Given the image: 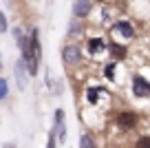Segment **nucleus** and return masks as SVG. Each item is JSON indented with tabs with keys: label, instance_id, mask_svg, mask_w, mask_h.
<instances>
[{
	"label": "nucleus",
	"instance_id": "obj_9",
	"mask_svg": "<svg viewBox=\"0 0 150 148\" xmlns=\"http://www.w3.org/2000/svg\"><path fill=\"white\" fill-rule=\"evenodd\" d=\"M93 14H97L95 24H99V27H104V29H108V27L112 24V20L117 18L110 2H99V5H95V11H93Z\"/></svg>",
	"mask_w": 150,
	"mask_h": 148
},
{
	"label": "nucleus",
	"instance_id": "obj_15",
	"mask_svg": "<svg viewBox=\"0 0 150 148\" xmlns=\"http://www.w3.org/2000/svg\"><path fill=\"white\" fill-rule=\"evenodd\" d=\"M11 88H9V80L5 78V75H0V102H5L7 97H9Z\"/></svg>",
	"mask_w": 150,
	"mask_h": 148
},
{
	"label": "nucleus",
	"instance_id": "obj_12",
	"mask_svg": "<svg viewBox=\"0 0 150 148\" xmlns=\"http://www.w3.org/2000/svg\"><path fill=\"white\" fill-rule=\"evenodd\" d=\"M106 93H108V88L102 86V84H88V86L84 88V97H86V102H88L91 106H97L102 95H106Z\"/></svg>",
	"mask_w": 150,
	"mask_h": 148
},
{
	"label": "nucleus",
	"instance_id": "obj_1",
	"mask_svg": "<svg viewBox=\"0 0 150 148\" xmlns=\"http://www.w3.org/2000/svg\"><path fill=\"white\" fill-rule=\"evenodd\" d=\"M60 60H62V66L69 69V71L80 69V66L86 62L82 42H69V40L62 42V46H60Z\"/></svg>",
	"mask_w": 150,
	"mask_h": 148
},
{
	"label": "nucleus",
	"instance_id": "obj_14",
	"mask_svg": "<svg viewBox=\"0 0 150 148\" xmlns=\"http://www.w3.org/2000/svg\"><path fill=\"white\" fill-rule=\"evenodd\" d=\"M80 148H97V142H95L93 133H82L80 135Z\"/></svg>",
	"mask_w": 150,
	"mask_h": 148
},
{
	"label": "nucleus",
	"instance_id": "obj_7",
	"mask_svg": "<svg viewBox=\"0 0 150 148\" xmlns=\"http://www.w3.org/2000/svg\"><path fill=\"white\" fill-rule=\"evenodd\" d=\"M130 93L137 100H148L150 97V80L144 78L141 73H132L130 78Z\"/></svg>",
	"mask_w": 150,
	"mask_h": 148
},
{
	"label": "nucleus",
	"instance_id": "obj_16",
	"mask_svg": "<svg viewBox=\"0 0 150 148\" xmlns=\"http://www.w3.org/2000/svg\"><path fill=\"white\" fill-rule=\"evenodd\" d=\"M5 33H9V18H7L5 11L0 9V36H5Z\"/></svg>",
	"mask_w": 150,
	"mask_h": 148
},
{
	"label": "nucleus",
	"instance_id": "obj_3",
	"mask_svg": "<svg viewBox=\"0 0 150 148\" xmlns=\"http://www.w3.org/2000/svg\"><path fill=\"white\" fill-rule=\"evenodd\" d=\"M82 49H84V56L91 60H99L108 53V38L104 33H93V36H86L82 40Z\"/></svg>",
	"mask_w": 150,
	"mask_h": 148
},
{
	"label": "nucleus",
	"instance_id": "obj_10",
	"mask_svg": "<svg viewBox=\"0 0 150 148\" xmlns=\"http://www.w3.org/2000/svg\"><path fill=\"white\" fill-rule=\"evenodd\" d=\"M106 56L110 58V60H115V62H124L128 58V44L108 38V53H106Z\"/></svg>",
	"mask_w": 150,
	"mask_h": 148
},
{
	"label": "nucleus",
	"instance_id": "obj_2",
	"mask_svg": "<svg viewBox=\"0 0 150 148\" xmlns=\"http://www.w3.org/2000/svg\"><path fill=\"white\" fill-rule=\"evenodd\" d=\"M108 33H110V40H117V42H132L137 38V29L135 22L130 18H115L112 24L108 27Z\"/></svg>",
	"mask_w": 150,
	"mask_h": 148
},
{
	"label": "nucleus",
	"instance_id": "obj_22",
	"mask_svg": "<svg viewBox=\"0 0 150 148\" xmlns=\"http://www.w3.org/2000/svg\"><path fill=\"white\" fill-rule=\"evenodd\" d=\"M0 64H2V51H0Z\"/></svg>",
	"mask_w": 150,
	"mask_h": 148
},
{
	"label": "nucleus",
	"instance_id": "obj_8",
	"mask_svg": "<svg viewBox=\"0 0 150 148\" xmlns=\"http://www.w3.org/2000/svg\"><path fill=\"white\" fill-rule=\"evenodd\" d=\"M27 33H29V49H31L33 58L42 62V38H40V27L38 24H27Z\"/></svg>",
	"mask_w": 150,
	"mask_h": 148
},
{
	"label": "nucleus",
	"instance_id": "obj_13",
	"mask_svg": "<svg viewBox=\"0 0 150 148\" xmlns=\"http://www.w3.org/2000/svg\"><path fill=\"white\" fill-rule=\"evenodd\" d=\"M117 64H119V62L108 60L106 64L102 66V75H104V80H108V82H115V80H117V73H115V71H117Z\"/></svg>",
	"mask_w": 150,
	"mask_h": 148
},
{
	"label": "nucleus",
	"instance_id": "obj_23",
	"mask_svg": "<svg viewBox=\"0 0 150 148\" xmlns=\"http://www.w3.org/2000/svg\"><path fill=\"white\" fill-rule=\"evenodd\" d=\"M51 2H53V0H47V5H51Z\"/></svg>",
	"mask_w": 150,
	"mask_h": 148
},
{
	"label": "nucleus",
	"instance_id": "obj_19",
	"mask_svg": "<svg viewBox=\"0 0 150 148\" xmlns=\"http://www.w3.org/2000/svg\"><path fill=\"white\" fill-rule=\"evenodd\" d=\"M135 148H150V135H139L135 142Z\"/></svg>",
	"mask_w": 150,
	"mask_h": 148
},
{
	"label": "nucleus",
	"instance_id": "obj_18",
	"mask_svg": "<svg viewBox=\"0 0 150 148\" xmlns=\"http://www.w3.org/2000/svg\"><path fill=\"white\" fill-rule=\"evenodd\" d=\"M64 120H66L64 108H55V113H53V124H55V126H60V124H64Z\"/></svg>",
	"mask_w": 150,
	"mask_h": 148
},
{
	"label": "nucleus",
	"instance_id": "obj_11",
	"mask_svg": "<svg viewBox=\"0 0 150 148\" xmlns=\"http://www.w3.org/2000/svg\"><path fill=\"white\" fill-rule=\"evenodd\" d=\"M13 78H16V84H18V91H27L29 86V73H27V66H24L22 58H18L13 64Z\"/></svg>",
	"mask_w": 150,
	"mask_h": 148
},
{
	"label": "nucleus",
	"instance_id": "obj_21",
	"mask_svg": "<svg viewBox=\"0 0 150 148\" xmlns=\"http://www.w3.org/2000/svg\"><path fill=\"white\" fill-rule=\"evenodd\" d=\"M95 2H112V0H95Z\"/></svg>",
	"mask_w": 150,
	"mask_h": 148
},
{
	"label": "nucleus",
	"instance_id": "obj_4",
	"mask_svg": "<svg viewBox=\"0 0 150 148\" xmlns=\"http://www.w3.org/2000/svg\"><path fill=\"white\" fill-rule=\"evenodd\" d=\"M86 36H88V22H86V20H77V18H69L64 40H69V42H82Z\"/></svg>",
	"mask_w": 150,
	"mask_h": 148
},
{
	"label": "nucleus",
	"instance_id": "obj_20",
	"mask_svg": "<svg viewBox=\"0 0 150 148\" xmlns=\"http://www.w3.org/2000/svg\"><path fill=\"white\" fill-rule=\"evenodd\" d=\"M2 148H18V146H16V142H7Z\"/></svg>",
	"mask_w": 150,
	"mask_h": 148
},
{
	"label": "nucleus",
	"instance_id": "obj_6",
	"mask_svg": "<svg viewBox=\"0 0 150 148\" xmlns=\"http://www.w3.org/2000/svg\"><path fill=\"white\" fill-rule=\"evenodd\" d=\"M95 0H73L71 5V18H77V20H86L88 22L91 16L95 11Z\"/></svg>",
	"mask_w": 150,
	"mask_h": 148
},
{
	"label": "nucleus",
	"instance_id": "obj_5",
	"mask_svg": "<svg viewBox=\"0 0 150 148\" xmlns=\"http://www.w3.org/2000/svg\"><path fill=\"white\" fill-rule=\"evenodd\" d=\"M115 126H117L119 130H126V133L135 130L137 126H139V113L130 111V108H124V111H119L117 115H115Z\"/></svg>",
	"mask_w": 150,
	"mask_h": 148
},
{
	"label": "nucleus",
	"instance_id": "obj_17",
	"mask_svg": "<svg viewBox=\"0 0 150 148\" xmlns=\"http://www.w3.org/2000/svg\"><path fill=\"white\" fill-rule=\"evenodd\" d=\"M47 148H57V128L53 126L49 130V139H47Z\"/></svg>",
	"mask_w": 150,
	"mask_h": 148
}]
</instances>
